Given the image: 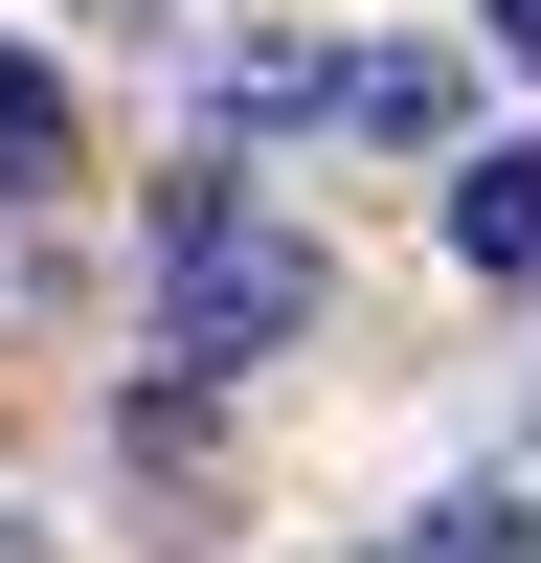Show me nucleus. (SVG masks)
Segmentation results:
<instances>
[{"label":"nucleus","mask_w":541,"mask_h":563,"mask_svg":"<svg viewBox=\"0 0 541 563\" xmlns=\"http://www.w3.org/2000/svg\"><path fill=\"white\" fill-rule=\"evenodd\" d=\"M316 316H339V249H316V225H270L249 180H180V203H158V361H180V384L316 339Z\"/></svg>","instance_id":"nucleus-1"},{"label":"nucleus","mask_w":541,"mask_h":563,"mask_svg":"<svg viewBox=\"0 0 541 563\" xmlns=\"http://www.w3.org/2000/svg\"><path fill=\"white\" fill-rule=\"evenodd\" d=\"M316 113L339 135H451V45H361V68H316Z\"/></svg>","instance_id":"nucleus-2"},{"label":"nucleus","mask_w":541,"mask_h":563,"mask_svg":"<svg viewBox=\"0 0 541 563\" xmlns=\"http://www.w3.org/2000/svg\"><path fill=\"white\" fill-rule=\"evenodd\" d=\"M451 249H474V271H541V135H519V158H474V180H451Z\"/></svg>","instance_id":"nucleus-3"},{"label":"nucleus","mask_w":541,"mask_h":563,"mask_svg":"<svg viewBox=\"0 0 541 563\" xmlns=\"http://www.w3.org/2000/svg\"><path fill=\"white\" fill-rule=\"evenodd\" d=\"M45 180H68V90L0 45V203H45Z\"/></svg>","instance_id":"nucleus-4"},{"label":"nucleus","mask_w":541,"mask_h":563,"mask_svg":"<svg viewBox=\"0 0 541 563\" xmlns=\"http://www.w3.org/2000/svg\"><path fill=\"white\" fill-rule=\"evenodd\" d=\"M406 563H541V496H429Z\"/></svg>","instance_id":"nucleus-5"},{"label":"nucleus","mask_w":541,"mask_h":563,"mask_svg":"<svg viewBox=\"0 0 541 563\" xmlns=\"http://www.w3.org/2000/svg\"><path fill=\"white\" fill-rule=\"evenodd\" d=\"M474 23H496V45H519V68H541V0H474Z\"/></svg>","instance_id":"nucleus-6"},{"label":"nucleus","mask_w":541,"mask_h":563,"mask_svg":"<svg viewBox=\"0 0 541 563\" xmlns=\"http://www.w3.org/2000/svg\"><path fill=\"white\" fill-rule=\"evenodd\" d=\"M519 496H541V451H519Z\"/></svg>","instance_id":"nucleus-7"}]
</instances>
